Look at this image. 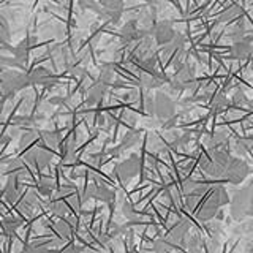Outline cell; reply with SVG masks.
<instances>
[{
    "label": "cell",
    "mask_w": 253,
    "mask_h": 253,
    "mask_svg": "<svg viewBox=\"0 0 253 253\" xmlns=\"http://www.w3.org/2000/svg\"><path fill=\"white\" fill-rule=\"evenodd\" d=\"M35 203H37L35 196H34V195H29V196H26V200H24V201L21 203V209H22L24 212H30L32 209L35 208Z\"/></svg>",
    "instance_id": "836d02e7"
},
{
    "label": "cell",
    "mask_w": 253,
    "mask_h": 253,
    "mask_svg": "<svg viewBox=\"0 0 253 253\" xmlns=\"http://www.w3.org/2000/svg\"><path fill=\"white\" fill-rule=\"evenodd\" d=\"M119 177H121L122 180L128 182L131 177H134L139 171V158L136 155H131L130 158H126V160H124L121 165H117L116 168Z\"/></svg>",
    "instance_id": "52a82bcc"
},
{
    "label": "cell",
    "mask_w": 253,
    "mask_h": 253,
    "mask_svg": "<svg viewBox=\"0 0 253 253\" xmlns=\"http://www.w3.org/2000/svg\"><path fill=\"white\" fill-rule=\"evenodd\" d=\"M152 35H154V40L158 46H165L168 44L171 40L176 35V30L172 27V22L168 21V19H163L160 22H157L154 29H152Z\"/></svg>",
    "instance_id": "5b68a950"
},
{
    "label": "cell",
    "mask_w": 253,
    "mask_h": 253,
    "mask_svg": "<svg viewBox=\"0 0 253 253\" xmlns=\"http://www.w3.org/2000/svg\"><path fill=\"white\" fill-rule=\"evenodd\" d=\"M241 13H242V10H241V6L237 5V3H233V5H229L228 8H225L223 11L220 13V16H218V21L220 22H233L234 19H239L241 18Z\"/></svg>",
    "instance_id": "2e32d148"
},
{
    "label": "cell",
    "mask_w": 253,
    "mask_h": 253,
    "mask_svg": "<svg viewBox=\"0 0 253 253\" xmlns=\"http://www.w3.org/2000/svg\"><path fill=\"white\" fill-rule=\"evenodd\" d=\"M249 187H250V188H252V190H253V179H252V180H250V185H249Z\"/></svg>",
    "instance_id": "f35d334b"
},
{
    "label": "cell",
    "mask_w": 253,
    "mask_h": 253,
    "mask_svg": "<svg viewBox=\"0 0 253 253\" xmlns=\"http://www.w3.org/2000/svg\"><path fill=\"white\" fill-rule=\"evenodd\" d=\"M19 226H21V220L16 217H6L3 218L2 225H0V228H2V231L6 237H13Z\"/></svg>",
    "instance_id": "ffe728a7"
},
{
    "label": "cell",
    "mask_w": 253,
    "mask_h": 253,
    "mask_svg": "<svg viewBox=\"0 0 253 253\" xmlns=\"http://www.w3.org/2000/svg\"><path fill=\"white\" fill-rule=\"evenodd\" d=\"M228 142H229L228 134H226L225 131H218V133H215V134H213V136L209 139L208 147H209L211 150H217V149H221V147H226V146H228Z\"/></svg>",
    "instance_id": "44dd1931"
},
{
    "label": "cell",
    "mask_w": 253,
    "mask_h": 253,
    "mask_svg": "<svg viewBox=\"0 0 253 253\" xmlns=\"http://www.w3.org/2000/svg\"><path fill=\"white\" fill-rule=\"evenodd\" d=\"M71 73H73L76 78H81V75H84L85 71H84V68H73L71 70Z\"/></svg>",
    "instance_id": "74e56055"
},
{
    "label": "cell",
    "mask_w": 253,
    "mask_h": 253,
    "mask_svg": "<svg viewBox=\"0 0 253 253\" xmlns=\"http://www.w3.org/2000/svg\"><path fill=\"white\" fill-rule=\"evenodd\" d=\"M106 84H103V83H97V84H93L90 89H89V93H87V103L89 105H93V103H100L103 100V97H105V93H106Z\"/></svg>",
    "instance_id": "9a60e30c"
},
{
    "label": "cell",
    "mask_w": 253,
    "mask_h": 253,
    "mask_svg": "<svg viewBox=\"0 0 253 253\" xmlns=\"http://www.w3.org/2000/svg\"><path fill=\"white\" fill-rule=\"evenodd\" d=\"M42 141H43V144L46 147H57L59 146V142H60V136H59V133H55V131H44L42 134Z\"/></svg>",
    "instance_id": "484cf974"
},
{
    "label": "cell",
    "mask_w": 253,
    "mask_h": 253,
    "mask_svg": "<svg viewBox=\"0 0 253 253\" xmlns=\"http://www.w3.org/2000/svg\"><path fill=\"white\" fill-rule=\"evenodd\" d=\"M11 51H13V55L16 57V60H18L21 65H26V62L29 60V55H30V44L27 40L19 44H16Z\"/></svg>",
    "instance_id": "e0dca14e"
},
{
    "label": "cell",
    "mask_w": 253,
    "mask_h": 253,
    "mask_svg": "<svg viewBox=\"0 0 253 253\" xmlns=\"http://www.w3.org/2000/svg\"><path fill=\"white\" fill-rule=\"evenodd\" d=\"M97 13L101 19H105V21H109V22H119L122 18V10H109V8H97Z\"/></svg>",
    "instance_id": "603a6c76"
},
{
    "label": "cell",
    "mask_w": 253,
    "mask_h": 253,
    "mask_svg": "<svg viewBox=\"0 0 253 253\" xmlns=\"http://www.w3.org/2000/svg\"><path fill=\"white\" fill-rule=\"evenodd\" d=\"M188 229H190V223H188V221L187 220H180V221H177V223L171 228V231L168 233V237H166V239H168L171 244L182 242V241L185 239Z\"/></svg>",
    "instance_id": "7c38bea8"
},
{
    "label": "cell",
    "mask_w": 253,
    "mask_h": 253,
    "mask_svg": "<svg viewBox=\"0 0 253 253\" xmlns=\"http://www.w3.org/2000/svg\"><path fill=\"white\" fill-rule=\"evenodd\" d=\"M168 79H166L163 75L157 73L155 71H142L141 75V85L144 89H157V87H162Z\"/></svg>",
    "instance_id": "8fae6325"
},
{
    "label": "cell",
    "mask_w": 253,
    "mask_h": 253,
    "mask_svg": "<svg viewBox=\"0 0 253 253\" xmlns=\"http://www.w3.org/2000/svg\"><path fill=\"white\" fill-rule=\"evenodd\" d=\"M228 106V98L223 92H215L213 97L211 98V109L212 111H223Z\"/></svg>",
    "instance_id": "cb8c5ba5"
},
{
    "label": "cell",
    "mask_w": 253,
    "mask_h": 253,
    "mask_svg": "<svg viewBox=\"0 0 253 253\" xmlns=\"http://www.w3.org/2000/svg\"><path fill=\"white\" fill-rule=\"evenodd\" d=\"M146 34H149V30L141 29L138 21H128L121 29V42L124 44H130L133 42H136V40H141L142 35Z\"/></svg>",
    "instance_id": "8992f818"
},
{
    "label": "cell",
    "mask_w": 253,
    "mask_h": 253,
    "mask_svg": "<svg viewBox=\"0 0 253 253\" xmlns=\"http://www.w3.org/2000/svg\"><path fill=\"white\" fill-rule=\"evenodd\" d=\"M253 52V46H252V40L242 37L237 42H233L231 46V57L237 60H247Z\"/></svg>",
    "instance_id": "30bf717a"
},
{
    "label": "cell",
    "mask_w": 253,
    "mask_h": 253,
    "mask_svg": "<svg viewBox=\"0 0 253 253\" xmlns=\"http://www.w3.org/2000/svg\"><path fill=\"white\" fill-rule=\"evenodd\" d=\"M171 249H172V244L168 239H158L154 244V250L155 252H168Z\"/></svg>",
    "instance_id": "d6a6232c"
},
{
    "label": "cell",
    "mask_w": 253,
    "mask_h": 253,
    "mask_svg": "<svg viewBox=\"0 0 253 253\" xmlns=\"http://www.w3.org/2000/svg\"><path fill=\"white\" fill-rule=\"evenodd\" d=\"M253 146V138L252 136H247V138H237L234 141V150L239 155H245L252 149Z\"/></svg>",
    "instance_id": "d4e9b609"
},
{
    "label": "cell",
    "mask_w": 253,
    "mask_h": 253,
    "mask_svg": "<svg viewBox=\"0 0 253 253\" xmlns=\"http://www.w3.org/2000/svg\"><path fill=\"white\" fill-rule=\"evenodd\" d=\"M21 196V187L16 177H10L5 185V200L8 203H16Z\"/></svg>",
    "instance_id": "5bb4252c"
},
{
    "label": "cell",
    "mask_w": 253,
    "mask_h": 253,
    "mask_svg": "<svg viewBox=\"0 0 253 253\" xmlns=\"http://www.w3.org/2000/svg\"><path fill=\"white\" fill-rule=\"evenodd\" d=\"M211 200L215 203L218 208H223L225 204L229 203V198H228V193L223 185H215L212 190H211V195H209Z\"/></svg>",
    "instance_id": "ac0fdd59"
},
{
    "label": "cell",
    "mask_w": 253,
    "mask_h": 253,
    "mask_svg": "<svg viewBox=\"0 0 253 253\" xmlns=\"http://www.w3.org/2000/svg\"><path fill=\"white\" fill-rule=\"evenodd\" d=\"M10 38V27L3 16H0V43H6Z\"/></svg>",
    "instance_id": "f1b7e54d"
},
{
    "label": "cell",
    "mask_w": 253,
    "mask_h": 253,
    "mask_svg": "<svg viewBox=\"0 0 253 253\" xmlns=\"http://www.w3.org/2000/svg\"><path fill=\"white\" fill-rule=\"evenodd\" d=\"M218 206L213 203L211 198H208L204 203H203V206L200 209H198V213H196V217H198V220H201V221H209V220H212V218H215V215H217V212H218Z\"/></svg>",
    "instance_id": "4fadbf2b"
},
{
    "label": "cell",
    "mask_w": 253,
    "mask_h": 253,
    "mask_svg": "<svg viewBox=\"0 0 253 253\" xmlns=\"http://www.w3.org/2000/svg\"><path fill=\"white\" fill-rule=\"evenodd\" d=\"M101 6L109 8V10H122L124 0H98Z\"/></svg>",
    "instance_id": "4dcf8cb0"
},
{
    "label": "cell",
    "mask_w": 253,
    "mask_h": 253,
    "mask_svg": "<svg viewBox=\"0 0 253 253\" xmlns=\"http://www.w3.org/2000/svg\"><path fill=\"white\" fill-rule=\"evenodd\" d=\"M93 196L97 198V200L103 201V203H113L114 201V198H116V193H114V190L105 185V184H101V185H97V188H95V193Z\"/></svg>",
    "instance_id": "d6986e66"
},
{
    "label": "cell",
    "mask_w": 253,
    "mask_h": 253,
    "mask_svg": "<svg viewBox=\"0 0 253 253\" xmlns=\"http://www.w3.org/2000/svg\"><path fill=\"white\" fill-rule=\"evenodd\" d=\"M52 212L55 213V215H65V213L68 212V208H67V204L65 203H62V201H55L52 204Z\"/></svg>",
    "instance_id": "e575fe53"
},
{
    "label": "cell",
    "mask_w": 253,
    "mask_h": 253,
    "mask_svg": "<svg viewBox=\"0 0 253 253\" xmlns=\"http://www.w3.org/2000/svg\"><path fill=\"white\" fill-rule=\"evenodd\" d=\"M38 192L43 196H51L54 192V182L49 177H42V180L38 182Z\"/></svg>",
    "instance_id": "4316f807"
},
{
    "label": "cell",
    "mask_w": 253,
    "mask_h": 253,
    "mask_svg": "<svg viewBox=\"0 0 253 253\" xmlns=\"http://www.w3.org/2000/svg\"><path fill=\"white\" fill-rule=\"evenodd\" d=\"M233 101H234V105H236L237 108H245V106H249V98H247V95H245L244 92H241V90H237V92L234 93Z\"/></svg>",
    "instance_id": "f546056e"
},
{
    "label": "cell",
    "mask_w": 253,
    "mask_h": 253,
    "mask_svg": "<svg viewBox=\"0 0 253 253\" xmlns=\"http://www.w3.org/2000/svg\"><path fill=\"white\" fill-rule=\"evenodd\" d=\"M229 213L236 221H241L253 213V190L245 187L237 190L231 203H229Z\"/></svg>",
    "instance_id": "6da1fadb"
},
{
    "label": "cell",
    "mask_w": 253,
    "mask_h": 253,
    "mask_svg": "<svg viewBox=\"0 0 253 253\" xmlns=\"http://www.w3.org/2000/svg\"><path fill=\"white\" fill-rule=\"evenodd\" d=\"M100 83L109 85L111 83L114 81V68L111 65H103L101 67V71H100Z\"/></svg>",
    "instance_id": "83f0119b"
},
{
    "label": "cell",
    "mask_w": 253,
    "mask_h": 253,
    "mask_svg": "<svg viewBox=\"0 0 253 253\" xmlns=\"http://www.w3.org/2000/svg\"><path fill=\"white\" fill-rule=\"evenodd\" d=\"M176 108H177L176 103H174V100L169 97L168 93L158 92L155 95V98H154V116L160 122L176 116Z\"/></svg>",
    "instance_id": "277c9868"
},
{
    "label": "cell",
    "mask_w": 253,
    "mask_h": 253,
    "mask_svg": "<svg viewBox=\"0 0 253 253\" xmlns=\"http://www.w3.org/2000/svg\"><path fill=\"white\" fill-rule=\"evenodd\" d=\"M122 212L125 213V217H126V218H134V217H136V212H134V209L131 208V206H130L128 203H125V204H124Z\"/></svg>",
    "instance_id": "d590c367"
},
{
    "label": "cell",
    "mask_w": 253,
    "mask_h": 253,
    "mask_svg": "<svg viewBox=\"0 0 253 253\" xmlns=\"http://www.w3.org/2000/svg\"><path fill=\"white\" fill-rule=\"evenodd\" d=\"M29 76V81L30 84H42V85H54L57 83V76H55L51 70L43 68V67H38L35 70H32Z\"/></svg>",
    "instance_id": "ba28073f"
},
{
    "label": "cell",
    "mask_w": 253,
    "mask_h": 253,
    "mask_svg": "<svg viewBox=\"0 0 253 253\" xmlns=\"http://www.w3.org/2000/svg\"><path fill=\"white\" fill-rule=\"evenodd\" d=\"M249 172H250V168H249L247 162L242 160L239 157H229L225 172L221 177L228 182H231V184L237 185V184H241L242 180H245V177L249 176Z\"/></svg>",
    "instance_id": "3957f363"
},
{
    "label": "cell",
    "mask_w": 253,
    "mask_h": 253,
    "mask_svg": "<svg viewBox=\"0 0 253 253\" xmlns=\"http://www.w3.org/2000/svg\"><path fill=\"white\" fill-rule=\"evenodd\" d=\"M13 67H21V63L16 60L14 55L11 57H0V68H13Z\"/></svg>",
    "instance_id": "1f68e13d"
},
{
    "label": "cell",
    "mask_w": 253,
    "mask_h": 253,
    "mask_svg": "<svg viewBox=\"0 0 253 253\" xmlns=\"http://www.w3.org/2000/svg\"><path fill=\"white\" fill-rule=\"evenodd\" d=\"M27 85H30L29 76L26 73H22V71H14L11 68H8L2 73L0 90H2L5 97H13V95H16L21 89H26Z\"/></svg>",
    "instance_id": "7a4b0ae2"
},
{
    "label": "cell",
    "mask_w": 253,
    "mask_h": 253,
    "mask_svg": "<svg viewBox=\"0 0 253 253\" xmlns=\"http://www.w3.org/2000/svg\"><path fill=\"white\" fill-rule=\"evenodd\" d=\"M57 229L62 233V236H68L71 233V228L68 223H65V221H60V223L57 225Z\"/></svg>",
    "instance_id": "8d00e7d4"
},
{
    "label": "cell",
    "mask_w": 253,
    "mask_h": 253,
    "mask_svg": "<svg viewBox=\"0 0 253 253\" xmlns=\"http://www.w3.org/2000/svg\"><path fill=\"white\" fill-rule=\"evenodd\" d=\"M26 160L32 165H35L38 169H44L46 166H49L52 162V152H49V150L44 147H38L26 155Z\"/></svg>",
    "instance_id": "9c48e42d"
},
{
    "label": "cell",
    "mask_w": 253,
    "mask_h": 253,
    "mask_svg": "<svg viewBox=\"0 0 253 253\" xmlns=\"http://www.w3.org/2000/svg\"><path fill=\"white\" fill-rule=\"evenodd\" d=\"M139 139H141V131H138V130H130L124 136V139L121 142V146H119V149H122V150L124 149H131V147H134V146L138 144Z\"/></svg>",
    "instance_id": "7402d4cb"
}]
</instances>
